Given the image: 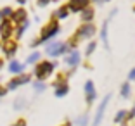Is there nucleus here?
<instances>
[{"label": "nucleus", "mask_w": 135, "mask_h": 126, "mask_svg": "<svg viewBox=\"0 0 135 126\" xmlns=\"http://www.w3.org/2000/svg\"><path fill=\"white\" fill-rule=\"evenodd\" d=\"M95 2H97V0H95Z\"/></svg>", "instance_id": "nucleus-34"}, {"label": "nucleus", "mask_w": 135, "mask_h": 126, "mask_svg": "<svg viewBox=\"0 0 135 126\" xmlns=\"http://www.w3.org/2000/svg\"><path fill=\"white\" fill-rule=\"evenodd\" d=\"M38 61H40V52H33L28 59H26V62H28V64H36Z\"/></svg>", "instance_id": "nucleus-16"}, {"label": "nucleus", "mask_w": 135, "mask_h": 126, "mask_svg": "<svg viewBox=\"0 0 135 126\" xmlns=\"http://www.w3.org/2000/svg\"><path fill=\"white\" fill-rule=\"evenodd\" d=\"M87 121H88V116L83 114V116H80V118L76 119V124H78V126H85V124H87Z\"/></svg>", "instance_id": "nucleus-22"}, {"label": "nucleus", "mask_w": 135, "mask_h": 126, "mask_svg": "<svg viewBox=\"0 0 135 126\" xmlns=\"http://www.w3.org/2000/svg\"><path fill=\"white\" fill-rule=\"evenodd\" d=\"M49 2H50V0H38V5H40V7H45Z\"/></svg>", "instance_id": "nucleus-28"}, {"label": "nucleus", "mask_w": 135, "mask_h": 126, "mask_svg": "<svg viewBox=\"0 0 135 126\" xmlns=\"http://www.w3.org/2000/svg\"><path fill=\"white\" fill-rule=\"evenodd\" d=\"M7 87L5 85H0V97H4V95H7Z\"/></svg>", "instance_id": "nucleus-26"}, {"label": "nucleus", "mask_w": 135, "mask_h": 126, "mask_svg": "<svg viewBox=\"0 0 135 126\" xmlns=\"http://www.w3.org/2000/svg\"><path fill=\"white\" fill-rule=\"evenodd\" d=\"M68 92H69V87L62 79H59V83H56V97H64Z\"/></svg>", "instance_id": "nucleus-12"}, {"label": "nucleus", "mask_w": 135, "mask_h": 126, "mask_svg": "<svg viewBox=\"0 0 135 126\" xmlns=\"http://www.w3.org/2000/svg\"><path fill=\"white\" fill-rule=\"evenodd\" d=\"M54 67H56V64H54V62H49V61H42V62H38L35 66V78L38 79V81L47 79L49 76L52 74Z\"/></svg>", "instance_id": "nucleus-2"}, {"label": "nucleus", "mask_w": 135, "mask_h": 126, "mask_svg": "<svg viewBox=\"0 0 135 126\" xmlns=\"http://www.w3.org/2000/svg\"><path fill=\"white\" fill-rule=\"evenodd\" d=\"M9 73H11V74H23L24 73V66L23 64L19 62V61H11V64H9Z\"/></svg>", "instance_id": "nucleus-11"}, {"label": "nucleus", "mask_w": 135, "mask_h": 126, "mask_svg": "<svg viewBox=\"0 0 135 126\" xmlns=\"http://www.w3.org/2000/svg\"><path fill=\"white\" fill-rule=\"evenodd\" d=\"M85 92H87V102L95 100V88H94V83L92 81L85 83Z\"/></svg>", "instance_id": "nucleus-13"}, {"label": "nucleus", "mask_w": 135, "mask_h": 126, "mask_svg": "<svg viewBox=\"0 0 135 126\" xmlns=\"http://www.w3.org/2000/svg\"><path fill=\"white\" fill-rule=\"evenodd\" d=\"M94 33H95V28L92 26V24H85V26H81L78 29L76 36H78V38H90Z\"/></svg>", "instance_id": "nucleus-9"}, {"label": "nucleus", "mask_w": 135, "mask_h": 126, "mask_svg": "<svg viewBox=\"0 0 135 126\" xmlns=\"http://www.w3.org/2000/svg\"><path fill=\"white\" fill-rule=\"evenodd\" d=\"M92 17H94V11H92V9H83L81 19H83V21H90Z\"/></svg>", "instance_id": "nucleus-17"}, {"label": "nucleus", "mask_w": 135, "mask_h": 126, "mask_svg": "<svg viewBox=\"0 0 135 126\" xmlns=\"http://www.w3.org/2000/svg\"><path fill=\"white\" fill-rule=\"evenodd\" d=\"M28 26H30L28 21H24V23H21L19 26H16V38H21V36L24 35V31L28 29Z\"/></svg>", "instance_id": "nucleus-15"}, {"label": "nucleus", "mask_w": 135, "mask_h": 126, "mask_svg": "<svg viewBox=\"0 0 135 126\" xmlns=\"http://www.w3.org/2000/svg\"><path fill=\"white\" fill-rule=\"evenodd\" d=\"M0 21H2V14H0Z\"/></svg>", "instance_id": "nucleus-33"}, {"label": "nucleus", "mask_w": 135, "mask_h": 126, "mask_svg": "<svg viewBox=\"0 0 135 126\" xmlns=\"http://www.w3.org/2000/svg\"><path fill=\"white\" fill-rule=\"evenodd\" d=\"M128 78H130V79H135V69H133V71H130V74H128Z\"/></svg>", "instance_id": "nucleus-30"}, {"label": "nucleus", "mask_w": 135, "mask_h": 126, "mask_svg": "<svg viewBox=\"0 0 135 126\" xmlns=\"http://www.w3.org/2000/svg\"><path fill=\"white\" fill-rule=\"evenodd\" d=\"M109 100H111V95H106V97H104V100L100 102L99 109H97V114H95V119H94V126H99L100 124L102 116H104V112H106V107H107V102H109Z\"/></svg>", "instance_id": "nucleus-7"}, {"label": "nucleus", "mask_w": 135, "mask_h": 126, "mask_svg": "<svg viewBox=\"0 0 135 126\" xmlns=\"http://www.w3.org/2000/svg\"><path fill=\"white\" fill-rule=\"evenodd\" d=\"M68 11H69L68 7H61L59 11L56 12V17H59V19H64V17H68Z\"/></svg>", "instance_id": "nucleus-18"}, {"label": "nucleus", "mask_w": 135, "mask_h": 126, "mask_svg": "<svg viewBox=\"0 0 135 126\" xmlns=\"http://www.w3.org/2000/svg\"><path fill=\"white\" fill-rule=\"evenodd\" d=\"M21 105H24V100H21V99L17 100L16 104H14V107H16V109H17V107H21Z\"/></svg>", "instance_id": "nucleus-29"}, {"label": "nucleus", "mask_w": 135, "mask_h": 126, "mask_svg": "<svg viewBox=\"0 0 135 126\" xmlns=\"http://www.w3.org/2000/svg\"><path fill=\"white\" fill-rule=\"evenodd\" d=\"M102 42H104V45H107V23L104 24V28H102Z\"/></svg>", "instance_id": "nucleus-24"}, {"label": "nucleus", "mask_w": 135, "mask_h": 126, "mask_svg": "<svg viewBox=\"0 0 135 126\" xmlns=\"http://www.w3.org/2000/svg\"><path fill=\"white\" fill-rule=\"evenodd\" d=\"M11 126H26V121H24V119H17V121L14 123V124H11Z\"/></svg>", "instance_id": "nucleus-27"}, {"label": "nucleus", "mask_w": 135, "mask_h": 126, "mask_svg": "<svg viewBox=\"0 0 135 126\" xmlns=\"http://www.w3.org/2000/svg\"><path fill=\"white\" fill-rule=\"evenodd\" d=\"M30 79H31V76L26 74V73H23V74H17L12 79H9V83L5 85V87H7V90H16V88H19L21 85H26Z\"/></svg>", "instance_id": "nucleus-5"}, {"label": "nucleus", "mask_w": 135, "mask_h": 126, "mask_svg": "<svg viewBox=\"0 0 135 126\" xmlns=\"http://www.w3.org/2000/svg\"><path fill=\"white\" fill-rule=\"evenodd\" d=\"M121 95H123L125 99H127L128 95H130V83H125L123 87H121Z\"/></svg>", "instance_id": "nucleus-21"}, {"label": "nucleus", "mask_w": 135, "mask_h": 126, "mask_svg": "<svg viewBox=\"0 0 135 126\" xmlns=\"http://www.w3.org/2000/svg\"><path fill=\"white\" fill-rule=\"evenodd\" d=\"M68 43H61V42H52V43L47 45V54L50 57H57V55H62L68 52Z\"/></svg>", "instance_id": "nucleus-3"}, {"label": "nucleus", "mask_w": 135, "mask_h": 126, "mask_svg": "<svg viewBox=\"0 0 135 126\" xmlns=\"http://www.w3.org/2000/svg\"><path fill=\"white\" fill-rule=\"evenodd\" d=\"M94 50H95V43L92 42V43H90V45H88V47H87V55H90V54H92V52H94Z\"/></svg>", "instance_id": "nucleus-25"}, {"label": "nucleus", "mask_w": 135, "mask_h": 126, "mask_svg": "<svg viewBox=\"0 0 135 126\" xmlns=\"http://www.w3.org/2000/svg\"><path fill=\"white\" fill-rule=\"evenodd\" d=\"M2 67H4V59L0 57V71H2Z\"/></svg>", "instance_id": "nucleus-31"}, {"label": "nucleus", "mask_w": 135, "mask_h": 126, "mask_svg": "<svg viewBox=\"0 0 135 126\" xmlns=\"http://www.w3.org/2000/svg\"><path fill=\"white\" fill-rule=\"evenodd\" d=\"M59 23L57 21H50V23L47 24V26H44L42 28V33H40V38H36L35 42H31V47H38L40 43H45L47 40H50V38H54V36L59 33Z\"/></svg>", "instance_id": "nucleus-1"}, {"label": "nucleus", "mask_w": 135, "mask_h": 126, "mask_svg": "<svg viewBox=\"0 0 135 126\" xmlns=\"http://www.w3.org/2000/svg\"><path fill=\"white\" fill-rule=\"evenodd\" d=\"M87 5H88V0H71L68 9H71L73 12H80L83 9H87Z\"/></svg>", "instance_id": "nucleus-10"}, {"label": "nucleus", "mask_w": 135, "mask_h": 126, "mask_svg": "<svg viewBox=\"0 0 135 126\" xmlns=\"http://www.w3.org/2000/svg\"><path fill=\"white\" fill-rule=\"evenodd\" d=\"M14 29H16V26H14V23L11 19L0 21V36H2V40H9L14 35Z\"/></svg>", "instance_id": "nucleus-4"}, {"label": "nucleus", "mask_w": 135, "mask_h": 126, "mask_svg": "<svg viewBox=\"0 0 135 126\" xmlns=\"http://www.w3.org/2000/svg\"><path fill=\"white\" fill-rule=\"evenodd\" d=\"M11 21L14 24H21L24 21H28V12L24 9H17V11H12V16H11Z\"/></svg>", "instance_id": "nucleus-8"}, {"label": "nucleus", "mask_w": 135, "mask_h": 126, "mask_svg": "<svg viewBox=\"0 0 135 126\" xmlns=\"http://www.w3.org/2000/svg\"><path fill=\"white\" fill-rule=\"evenodd\" d=\"M66 62L69 64V66H78V62H80V54L76 50H73L71 54L66 57Z\"/></svg>", "instance_id": "nucleus-14"}, {"label": "nucleus", "mask_w": 135, "mask_h": 126, "mask_svg": "<svg viewBox=\"0 0 135 126\" xmlns=\"http://www.w3.org/2000/svg\"><path fill=\"white\" fill-rule=\"evenodd\" d=\"M125 118H127V112H125V110H119L118 114L114 116V123H123Z\"/></svg>", "instance_id": "nucleus-20"}, {"label": "nucleus", "mask_w": 135, "mask_h": 126, "mask_svg": "<svg viewBox=\"0 0 135 126\" xmlns=\"http://www.w3.org/2000/svg\"><path fill=\"white\" fill-rule=\"evenodd\" d=\"M0 14H2V19H9V17L12 16V9L11 7H4L2 11H0Z\"/></svg>", "instance_id": "nucleus-19"}, {"label": "nucleus", "mask_w": 135, "mask_h": 126, "mask_svg": "<svg viewBox=\"0 0 135 126\" xmlns=\"http://www.w3.org/2000/svg\"><path fill=\"white\" fill-rule=\"evenodd\" d=\"M17 2H19V4H24V2H26V0H17Z\"/></svg>", "instance_id": "nucleus-32"}, {"label": "nucleus", "mask_w": 135, "mask_h": 126, "mask_svg": "<svg viewBox=\"0 0 135 126\" xmlns=\"http://www.w3.org/2000/svg\"><path fill=\"white\" fill-rule=\"evenodd\" d=\"M33 88H35L36 92H44V90H45V85H44V81H35Z\"/></svg>", "instance_id": "nucleus-23"}, {"label": "nucleus", "mask_w": 135, "mask_h": 126, "mask_svg": "<svg viewBox=\"0 0 135 126\" xmlns=\"http://www.w3.org/2000/svg\"><path fill=\"white\" fill-rule=\"evenodd\" d=\"M0 48L4 50V54L7 55V57H12V55L17 52V42L16 40H4L2 43H0Z\"/></svg>", "instance_id": "nucleus-6"}]
</instances>
